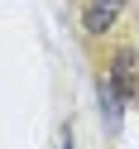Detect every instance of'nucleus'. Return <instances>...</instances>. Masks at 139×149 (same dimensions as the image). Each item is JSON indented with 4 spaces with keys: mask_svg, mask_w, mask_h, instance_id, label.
<instances>
[{
    "mask_svg": "<svg viewBox=\"0 0 139 149\" xmlns=\"http://www.w3.org/2000/svg\"><path fill=\"white\" fill-rule=\"evenodd\" d=\"M110 82H120V101L134 96V58H129V53H120V58L110 63Z\"/></svg>",
    "mask_w": 139,
    "mask_h": 149,
    "instance_id": "2",
    "label": "nucleus"
},
{
    "mask_svg": "<svg viewBox=\"0 0 139 149\" xmlns=\"http://www.w3.org/2000/svg\"><path fill=\"white\" fill-rule=\"evenodd\" d=\"M120 10H125V0H86V10H82L86 34H106L110 24L120 19Z\"/></svg>",
    "mask_w": 139,
    "mask_h": 149,
    "instance_id": "1",
    "label": "nucleus"
}]
</instances>
